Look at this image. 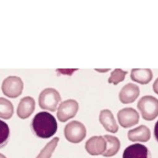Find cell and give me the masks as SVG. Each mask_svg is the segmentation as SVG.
I'll return each instance as SVG.
<instances>
[{
	"label": "cell",
	"mask_w": 158,
	"mask_h": 158,
	"mask_svg": "<svg viewBox=\"0 0 158 158\" xmlns=\"http://www.w3.org/2000/svg\"><path fill=\"white\" fill-rule=\"evenodd\" d=\"M31 128L36 136L46 139L56 133L57 130V123L55 117L50 113L40 112L33 117Z\"/></svg>",
	"instance_id": "1"
},
{
	"label": "cell",
	"mask_w": 158,
	"mask_h": 158,
	"mask_svg": "<svg viewBox=\"0 0 158 158\" xmlns=\"http://www.w3.org/2000/svg\"><path fill=\"white\" fill-rule=\"evenodd\" d=\"M137 108L143 119L153 120L158 116V99L150 95L143 96L137 103Z\"/></svg>",
	"instance_id": "2"
},
{
	"label": "cell",
	"mask_w": 158,
	"mask_h": 158,
	"mask_svg": "<svg viewBox=\"0 0 158 158\" xmlns=\"http://www.w3.org/2000/svg\"><path fill=\"white\" fill-rule=\"evenodd\" d=\"M61 100L59 92L54 88H46L41 92L38 102L41 108L54 112Z\"/></svg>",
	"instance_id": "3"
},
{
	"label": "cell",
	"mask_w": 158,
	"mask_h": 158,
	"mask_svg": "<svg viewBox=\"0 0 158 158\" xmlns=\"http://www.w3.org/2000/svg\"><path fill=\"white\" fill-rule=\"evenodd\" d=\"M86 135V130L85 125L78 121H71L65 127V137L72 143H79L84 139Z\"/></svg>",
	"instance_id": "4"
},
{
	"label": "cell",
	"mask_w": 158,
	"mask_h": 158,
	"mask_svg": "<svg viewBox=\"0 0 158 158\" xmlns=\"http://www.w3.org/2000/svg\"><path fill=\"white\" fill-rule=\"evenodd\" d=\"M23 88V83L21 78L17 76H9L3 81L1 89L3 94L10 98L19 96Z\"/></svg>",
	"instance_id": "5"
},
{
	"label": "cell",
	"mask_w": 158,
	"mask_h": 158,
	"mask_svg": "<svg viewBox=\"0 0 158 158\" xmlns=\"http://www.w3.org/2000/svg\"><path fill=\"white\" fill-rule=\"evenodd\" d=\"M118 123L124 128L136 125L139 120L138 112L132 107H125L120 110L117 114Z\"/></svg>",
	"instance_id": "6"
},
{
	"label": "cell",
	"mask_w": 158,
	"mask_h": 158,
	"mask_svg": "<svg viewBox=\"0 0 158 158\" xmlns=\"http://www.w3.org/2000/svg\"><path fill=\"white\" fill-rule=\"evenodd\" d=\"M78 110V104L74 99H68L62 102L58 109L57 117L59 121L65 122L74 117Z\"/></svg>",
	"instance_id": "7"
},
{
	"label": "cell",
	"mask_w": 158,
	"mask_h": 158,
	"mask_svg": "<svg viewBox=\"0 0 158 158\" xmlns=\"http://www.w3.org/2000/svg\"><path fill=\"white\" fill-rule=\"evenodd\" d=\"M85 149L90 155H102L106 151L107 143L102 136H94L91 137L85 143Z\"/></svg>",
	"instance_id": "8"
},
{
	"label": "cell",
	"mask_w": 158,
	"mask_h": 158,
	"mask_svg": "<svg viewBox=\"0 0 158 158\" xmlns=\"http://www.w3.org/2000/svg\"><path fill=\"white\" fill-rule=\"evenodd\" d=\"M139 95V88L138 85L132 83H128L122 87L118 97L123 104H130L133 102Z\"/></svg>",
	"instance_id": "9"
},
{
	"label": "cell",
	"mask_w": 158,
	"mask_h": 158,
	"mask_svg": "<svg viewBox=\"0 0 158 158\" xmlns=\"http://www.w3.org/2000/svg\"><path fill=\"white\" fill-rule=\"evenodd\" d=\"M122 158H150V154L146 146L135 143L125 148Z\"/></svg>",
	"instance_id": "10"
},
{
	"label": "cell",
	"mask_w": 158,
	"mask_h": 158,
	"mask_svg": "<svg viewBox=\"0 0 158 158\" xmlns=\"http://www.w3.org/2000/svg\"><path fill=\"white\" fill-rule=\"evenodd\" d=\"M35 107V102L33 98L26 96L23 98L17 107V114L19 118L25 119L29 117L33 112Z\"/></svg>",
	"instance_id": "11"
},
{
	"label": "cell",
	"mask_w": 158,
	"mask_h": 158,
	"mask_svg": "<svg viewBox=\"0 0 158 158\" xmlns=\"http://www.w3.org/2000/svg\"><path fill=\"white\" fill-rule=\"evenodd\" d=\"M99 122L105 130L109 132L115 133L118 130L116 120L112 112L109 109H103L100 112Z\"/></svg>",
	"instance_id": "12"
},
{
	"label": "cell",
	"mask_w": 158,
	"mask_h": 158,
	"mask_svg": "<svg viewBox=\"0 0 158 158\" xmlns=\"http://www.w3.org/2000/svg\"><path fill=\"white\" fill-rule=\"evenodd\" d=\"M127 137L133 142H147L151 138L149 128L146 125H141L128 131Z\"/></svg>",
	"instance_id": "13"
},
{
	"label": "cell",
	"mask_w": 158,
	"mask_h": 158,
	"mask_svg": "<svg viewBox=\"0 0 158 158\" xmlns=\"http://www.w3.org/2000/svg\"><path fill=\"white\" fill-rule=\"evenodd\" d=\"M152 72L149 69H133L131 71L130 78L135 82L141 85L149 83L152 78Z\"/></svg>",
	"instance_id": "14"
},
{
	"label": "cell",
	"mask_w": 158,
	"mask_h": 158,
	"mask_svg": "<svg viewBox=\"0 0 158 158\" xmlns=\"http://www.w3.org/2000/svg\"><path fill=\"white\" fill-rule=\"evenodd\" d=\"M107 143V148L106 151L102 156L106 157H110L115 156L120 149V142L116 136L106 135L103 136Z\"/></svg>",
	"instance_id": "15"
},
{
	"label": "cell",
	"mask_w": 158,
	"mask_h": 158,
	"mask_svg": "<svg viewBox=\"0 0 158 158\" xmlns=\"http://www.w3.org/2000/svg\"><path fill=\"white\" fill-rule=\"evenodd\" d=\"M14 114V106L12 102L4 98H0V118L9 119Z\"/></svg>",
	"instance_id": "16"
},
{
	"label": "cell",
	"mask_w": 158,
	"mask_h": 158,
	"mask_svg": "<svg viewBox=\"0 0 158 158\" xmlns=\"http://www.w3.org/2000/svg\"><path fill=\"white\" fill-rule=\"evenodd\" d=\"M59 141V138L58 137L54 138L52 140L46 144V145L37 156L36 158H51L52 154L55 150Z\"/></svg>",
	"instance_id": "17"
},
{
	"label": "cell",
	"mask_w": 158,
	"mask_h": 158,
	"mask_svg": "<svg viewBox=\"0 0 158 158\" xmlns=\"http://www.w3.org/2000/svg\"><path fill=\"white\" fill-rule=\"evenodd\" d=\"M10 130L7 124L0 120V148L4 147L9 139Z\"/></svg>",
	"instance_id": "18"
},
{
	"label": "cell",
	"mask_w": 158,
	"mask_h": 158,
	"mask_svg": "<svg viewBox=\"0 0 158 158\" xmlns=\"http://www.w3.org/2000/svg\"><path fill=\"white\" fill-rule=\"evenodd\" d=\"M128 72L127 71L122 70L120 69H116L111 72L110 76L108 79V82L116 85L118 83L124 80L125 75Z\"/></svg>",
	"instance_id": "19"
},
{
	"label": "cell",
	"mask_w": 158,
	"mask_h": 158,
	"mask_svg": "<svg viewBox=\"0 0 158 158\" xmlns=\"http://www.w3.org/2000/svg\"><path fill=\"white\" fill-rule=\"evenodd\" d=\"M152 89L155 93L158 94V78L156 79L153 85H152Z\"/></svg>",
	"instance_id": "20"
},
{
	"label": "cell",
	"mask_w": 158,
	"mask_h": 158,
	"mask_svg": "<svg viewBox=\"0 0 158 158\" xmlns=\"http://www.w3.org/2000/svg\"><path fill=\"white\" fill-rule=\"evenodd\" d=\"M154 135L156 139L158 141V120L156 122L155 126H154Z\"/></svg>",
	"instance_id": "21"
},
{
	"label": "cell",
	"mask_w": 158,
	"mask_h": 158,
	"mask_svg": "<svg viewBox=\"0 0 158 158\" xmlns=\"http://www.w3.org/2000/svg\"><path fill=\"white\" fill-rule=\"evenodd\" d=\"M0 158H6V157L4 155H3L2 154L0 153Z\"/></svg>",
	"instance_id": "22"
}]
</instances>
